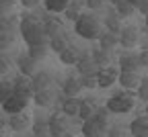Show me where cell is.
<instances>
[{
	"label": "cell",
	"mask_w": 148,
	"mask_h": 137,
	"mask_svg": "<svg viewBox=\"0 0 148 137\" xmlns=\"http://www.w3.org/2000/svg\"><path fill=\"white\" fill-rule=\"evenodd\" d=\"M76 72H78L80 76H97L99 68L92 64V60H90V51L80 49V57H78V62H76Z\"/></svg>",
	"instance_id": "cell-9"
},
{
	"label": "cell",
	"mask_w": 148,
	"mask_h": 137,
	"mask_svg": "<svg viewBox=\"0 0 148 137\" xmlns=\"http://www.w3.org/2000/svg\"><path fill=\"white\" fill-rule=\"evenodd\" d=\"M29 80H31V88H33V92L53 88V78H51V74H47V72H37L33 78H29Z\"/></svg>",
	"instance_id": "cell-15"
},
{
	"label": "cell",
	"mask_w": 148,
	"mask_h": 137,
	"mask_svg": "<svg viewBox=\"0 0 148 137\" xmlns=\"http://www.w3.org/2000/svg\"><path fill=\"white\" fill-rule=\"evenodd\" d=\"M134 92H136V98L142 104H146V100H148V80H146L144 76H142V80H140V84H138V88Z\"/></svg>",
	"instance_id": "cell-33"
},
{
	"label": "cell",
	"mask_w": 148,
	"mask_h": 137,
	"mask_svg": "<svg viewBox=\"0 0 148 137\" xmlns=\"http://www.w3.org/2000/svg\"><path fill=\"white\" fill-rule=\"evenodd\" d=\"M31 117L23 111V113H16V115H8V129L14 133H25L31 127Z\"/></svg>",
	"instance_id": "cell-10"
},
{
	"label": "cell",
	"mask_w": 148,
	"mask_h": 137,
	"mask_svg": "<svg viewBox=\"0 0 148 137\" xmlns=\"http://www.w3.org/2000/svg\"><path fill=\"white\" fill-rule=\"evenodd\" d=\"M138 106V98H136V92H130V90H119L113 96L107 98L105 109L109 113H115V115H125L130 111H134Z\"/></svg>",
	"instance_id": "cell-3"
},
{
	"label": "cell",
	"mask_w": 148,
	"mask_h": 137,
	"mask_svg": "<svg viewBox=\"0 0 148 137\" xmlns=\"http://www.w3.org/2000/svg\"><path fill=\"white\" fill-rule=\"evenodd\" d=\"M21 4H23L25 8H29V10H35L37 6L41 4V0H21Z\"/></svg>",
	"instance_id": "cell-41"
},
{
	"label": "cell",
	"mask_w": 148,
	"mask_h": 137,
	"mask_svg": "<svg viewBox=\"0 0 148 137\" xmlns=\"http://www.w3.org/2000/svg\"><path fill=\"white\" fill-rule=\"evenodd\" d=\"M0 137H8V131L6 129H0Z\"/></svg>",
	"instance_id": "cell-46"
},
{
	"label": "cell",
	"mask_w": 148,
	"mask_h": 137,
	"mask_svg": "<svg viewBox=\"0 0 148 137\" xmlns=\"http://www.w3.org/2000/svg\"><path fill=\"white\" fill-rule=\"evenodd\" d=\"M21 14H10V16H0V33H16Z\"/></svg>",
	"instance_id": "cell-20"
},
{
	"label": "cell",
	"mask_w": 148,
	"mask_h": 137,
	"mask_svg": "<svg viewBox=\"0 0 148 137\" xmlns=\"http://www.w3.org/2000/svg\"><path fill=\"white\" fill-rule=\"evenodd\" d=\"M136 137H148V133H142V135H136Z\"/></svg>",
	"instance_id": "cell-48"
},
{
	"label": "cell",
	"mask_w": 148,
	"mask_h": 137,
	"mask_svg": "<svg viewBox=\"0 0 148 137\" xmlns=\"http://www.w3.org/2000/svg\"><path fill=\"white\" fill-rule=\"evenodd\" d=\"M56 98H58L56 90H53V88H47V90H37V92H33L31 102H35L37 106H41V109H47V106H53V104H56Z\"/></svg>",
	"instance_id": "cell-13"
},
{
	"label": "cell",
	"mask_w": 148,
	"mask_h": 137,
	"mask_svg": "<svg viewBox=\"0 0 148 137\" xmlns=\"http://www.w3.org/2000/svg\"><path fill=\"white\" fill-rule=\"evenodd\" d=\"M78 104H80V98H64L62 100V115L64 117H78Z\"/></svg>",
	"instance_id": "cell-29"
},
{
	"label": "cell",
	"mask_w": 148,
	"mask_h": 137,
	"mask_svg": "<svg viewBox=\"0 0 148 137\" xmlns=\"http://www.w3.org/2000/svg\"><path fill=\"white\" fill-rule=\"evenodd\" d=\"M60 88H62V96H64V98H78V94L82 90L78 78H74V76H68L66 80L62 82Z\"/></svg>",
	"instance_id": "cell-14"
},
{
	"label": "cell",
	"mask_w": 148,
	"mask_h": 137,
	"mask_svg": "<svg viewBox=\"0 0 148 137\" xmlns=\"http://www.w3.org/2000/svg\"><path fill=\"white\" fill-rule=\"evenodd\" d=\"M117 39H119V45H121L123 49H134V47L138 45V41H140V31H138V27H134V25L121 27Z\"/></svg>",
	"instance_id": "cell-7"
},
{
	"label": "cell",
	"mask_w": 148,
	"mask_h": 137,
	"mask_svg": "<svg viewBox=\"0 0 148 137\" xmlns=\"http://www.w3.org/2000/svg\"><path fill=\"white\" fill-rule=\"evenodd\" d=\"M90 60H92V64L101 70V68L111 66V53H109V51H103V49H99V47H95V49L90 51Z\"/></svg>",
	"instance_id": "cell-23"
},
{
	"label": "cell",
	"mask_w": 148,
	"mask_h": 137,
	"mask_svg": "<svg viewBox=\"0 0 148 137\" xmlns=\"http://www.w3.org/2000/svg\"><path fill=\"white\" fill-rule=\"evenodd\" d=\"M99 49H103V51H109L111 53V49L113 47H117L119 45V39H117V35H113V33H109V31H105L103 29V33L99 35Z\"/></svg>",
	"instance_id": "cell-19"
},
{
	"label": "cell",
	"mask_w": 148,
	"mask_h": 137,
	"mask_svg": "<svg viewBox=\"0 0 148 137\" xmlns=\"http://www.w3.org/2000/svg\"><path fill=\"white\" fill-rule=\"evenodd\" d=\"M41 23H43V31L47 39L62 33V21L58 14H41Z\"/></svg>",
	"instance_id": "cell-12"
},
{
	"label": "cell",
	"mask_w": 148,
	"mask_h": 137,
	"mask_svg": "<svg viewBox=\"0 0 148 137\" xmlns=\"http://www.w3.org/2000/svg\"><path fill=\"white\" fill-rule=\"evenodd\" d=\"M33 137H47V119H35L31 121Z\"/></svg>",
	"instance_id": "cell-30"
},
{
	"label": "cell",
	"mask_w": 148,
	"mask_h": 137,
	"mask_svg": "<svg viewBox=\"0 0 148 137\" xmlns=\"http://www.w3.org/2000/svg\"><path fill=\"white\" fill-rule=\"evenodd\" d=\"M84 8H88V10H101V8H105L107 6V0H84Z\"/></svg>",
	"instance_id": "cell-38"
},
{
	"label": "cell",
	"mask_w": 148,
	"mask_h": 137,
	"mask_svg": "<svg viewBox=\"0 0 148 137\" xmlns=\"http://www.w3.org/2000/svg\"><path fill=\"white\" fill-rule=\"evenodd\" d=\"M121 27H123V23H121V18L115 14V10H113V12H109V14L103 18V29L109 31V33H113V35H119Z\"/></svg>",
	"instance_id": "cell-21"
},
{
	"label": "cell",
	"mask_w": 148,
	"mask_h": 137,
	"mask_svg": "<svg viewBox=\"0 0 148 137\" xmlns=\"http://www.w3.org/2000/svg\"><path fill=\"white\" fill-rule=\"evenodd\" d=\"M18 31L23 35V41L27 45H37V43H47L49 39L45 37L43 31V23H41V16L29 12L25 16H21V23H18Z\"/></svg>",
	"instance_id": "cell-1"
},
{
	"label": "cell",
	"mask_w": 148,
	"mask_h": 137,
	"mask_svg": "<svg viewBox=\"0 0 148 137\" xmlns=\"http://www.w3.org/2000/svg\"><path fill=\"white\" fill-rule=\"evenodd\" d=\"M16 66H18L21 76H25V78H33L39 72V62H35L31 55H27V51H21L16 55Z\"/></svg>",
	"instance_id": "cell-6"
},
{
	"label": "cell",
	"mask_w": 148,
	"mask_h": 137,
	"mask_svg": "<svg viewBox=\"0 0 148 137\" xmlns=\"http://www.w3.org/2000/svg\"><path fill=\"white\" fill-rule=\"evenodd\" d=\"M41 2H43V8L47 14H60L68 8L70 0H41Z\"/></svg>",
	"instance_id": "cell-26"
},
{
	"label": "cell",
	"mask_w": 148,
	"mask_h": 137,
	"mask_svg": "<svg viewBox=\"0 0 148 137\" xmlns=\"http://www.w3.org/2000/svg\"><path fill=\"white\" fill-rule=\"evenodd\" d=\"M68 45H72V43H70V37H68V35H64V33L51 37L49 41H47V47H49L51 51H56V53H62Z\"/></svg>",
	"instance_id": "cell-24"
},
{
	"label": "cell",
	"mask_w": 148,
	"mask_h": 137,
	"mask_svg": "<svg viewBox=\"0 0 148 137\" xmlns=\"http://www.w3.org/2000/svg\"><path fill=\"white\" fill-rule=\"evenodd\" d=\"M117 74H119V68L113 64L107 68H101L97 72V88H111L117 82Z\"/></svg>",
	"instance_id": "cell-8"
},
{
	"label": "cell",
	"mask_w": 148,
	"mask_h": 137,
	"mask_svg": "<svg viewBox=\"0 0 148 137\" xmlns=\"http://www.w3.org/2000/svg\"><path fill=\"white\" fill-rule=\"evenodd\" d=\"M10 68H12V60L4 51H0V74H8Z\"/></svg>",
	"instance_id": "cell-37"
},
{
	"label": "cell",
	"mask_w": 148,
	"mask_h": 137,
	"mask_svg": "<svg viewBox=\"0 0 148 137\" xmlns=\"http://www.w3.org/2000/svg\"><path fill=\"white\" fill-rule=\"evenodd\" d=\"M107 2H109L111 6H117V4H121V2H125V0H107Z\"/></svg>",
	"instance_id": "cell-45"
},
{
	"label": "cell",
	"mask_w": 148,
	"mask_h": 137,
	"mask_svg": "<svg viewBox=\"0 0 148 137\" xmlns=\"http://www.w3.org/2000/svg\"><path fill=\"white\" fill-rule=\"evenodd\" d=\"M64 137H78V135H74V133H68V135H64Z\"/></svg>",
	"instance_id": "cell-47"
},
{
	"label": "cell",
	"mask_w": 148,
	"mask_h": 137,
	"mask_svg": "<svg viewBox=\"0 0 148 137\" xmlns=\"http://www.w3.org/2000/svg\"><path fill=\"white\" fill-rule=\"evenodd\" d=\"M138 64H140L142 70H146V66H148V51H146V49L138 53Z\"/></svg>",
	"instance_id": "cell-40"
},
{
	"label": "cell",
	"mask_w": 148,
	"mask_h": 137,
	"mask_svg": "<svg viewBox=\"0 0 148 137\" xmlns=\"http://www.w3.org/2000/svg\"><path fill=\"white\" fill-rule=\"evenodd\" d=\"M2 106V111L6 113V115H16V113H23L27 106H29V102H25V100H21L18 96H14V94H10L8 98L0 104Z\"/></svg>",
	"instance_id": "cell-16"
},
{
	"label": "cell",
	"mask_w": 148,
	"mask_h": 137,
	"mask_svg": "<svg viewBox=\"0 0 148 137\" xmlns=\"http://www.w3.org/2000/svg\"><path fill=\"white\" fill-rule=\"evenodd\" d=\"M107 137H125V129H123V127H119V125H115V127H109Z\"/></svg>",
	"instance_id": "cell-39"
},
{
	"label": "cell",
	"mask_w": 148,
	"mask_h": 137,
	"mask_svg": "<svg viewBox=\"0 0 148 137\" xmlns=\"http://www.w3.org/2000/svg\"><path fill=\"white\" fill-rule=\"evenodd\" d=\"M130 133H132V137L136 135H142V133H148V117L146 115H138L136 119L130 123Z\"/></svg>",
	"instance_id": "cell-25"
},
{
	"label": "cell",
	"mask_w": 148,
	"mask_h": 137,
	"mask_svg": "<svg viewBox=\"0 0 148 137\" xmlns=\"http://www.w3.org/2000/svg\"><path fill=\"white\" fill-rule=\"evenodd\" d=\"M6 127H8V115L0 111V129H6Z\"/></svg>",
	"instance_id": "cell-42"
},
{
	"label": "cell",
	"mask_w": 148,
	"mask_h": 137,
	"mask_svg": "<svg viewBox=\"0 0 148 137\" xmlns=\"http://www.w3.org/2000/svg\"><path fill=\"white\" fill-rule=\"evenodd\" d=\"M49 53L47 43H37V45H27V55H31L35 62H43Z\"/></svg>",
	"instance_id": "cell-28"
},
{
	"label": "cell",
	"mask_w": 148,
	"mask_h": 137,
	"mask_svg": "<svg viewBox=\"0 0 148 137\" xmlns=\"http://www.w3.org/2000/svg\"><path fill=\"white\" fill-rule=\"evenodd\" d=\"M125 2H127L130 6H134V8H138V4L142 2V0H125Z\"/></svg>",
	"instance_id": "cell-43"
},
{
	"label": "cell",
	"mask_w": 148,
	"mask_h": 137,
	"mask_svg": "<svg viewBox=\"0 0 148 137\" xmlns=\"http://www.w3.org/2000/svg\"><path fill=\"white\" fill-rule=\"evenodd\" d=\"M97 100L95 98H80V104H78V119L80 121H86V119H90L92 115H95V111H97Z\"/></svg>",
	"instance_id": "cell-17"
},
{
	"label": "cell",
	"mask_w": 148,
	"mask_h": 137,
	"mask_svg": "<svg viewBox=\"0 0 148 137\" xmlns=\"http://www.w3.org/2000/svg\"><path fill=\"white\" fill-rule=\"evenodd\" d=\"M92 137H99V135H92Z\"/></svg>",
	"instance_id": "cell-49"
},
{
	"label": "cell",
	"mask_w": 148,
	"mask_h": 137,
	"mask_svg": "<svg viewBox=\"0 0 148 137\" xmlns=\"http://www.w3.org/2000/svg\"><path fill=\"white\" fill-rule=\"evenodd\" d=\"M12 94V80H0V104Z\"/></svg>",
	"instance_id": "cell-35"
},
{
	"label": "cell",
	"mask_w": 148,
	"mask_h": 137,
	"mask_svg": "<svg viewBox=\"0 0 148 137\" xmlns=\"http://www.w3.org/2000/svg\"><path fill=\"white\" fill-rule=\"evenodd\" d=\"M12 94L18 96V98L25 100V102H31V98H33V88H31V80H29V78H25V76L18 74L14 80H12Z\"/></svg>",
	"instance_id": "cell-5"
},
{
	"label": "cell",
	"mask_w": 148,
	"mask_h": 137,
	"mask_svg": "<svg viewBox=\"0 0 148 137\" xmlns=\"http://www.w3.org/2000/svg\"><path fill=\"white\" fill-rule=\"evenodd\" d=\"M134 12H136V8H134V6H130L127 2H121V4L115 6V14L121 18V21H123V18H130Z\"/></svg>",
	"instance_id": "cell-34"
},
{
	"label": "cell",
	"mask_w": 148,
	"mask_h": 137,
	"mask_svg": "<svg viewBox=\"0 0 148 137\" xmlns=\"http://www.w3.org/2000/svg\"><path fill=\"white\" fill-rule=\"evenodd\" d=\"M140 72H123V70H119V74H117V84L121 86V90H130V92H134L136 88H138V84H140Z\"/></svg>",
	"instance_id": "cell-11"
},
{
	"label": "cell",
	"mask_w": 148,
	"mask_h": 137,
	"mask_svg": "<svg viewBox=\"0 0 148 137\" xmlns=\"http://www.w3.org/2000/svg\"><path fill=\"white\" fill-rule=\"evenodd\" d=\"M78 82H80L82 90H95L97 88V76H80Z\"/></svg>",
	"instance_id": "cell-36"
},
{
	"label": "cell",
	"mask_w": 148,
	"mask_h": 137,
	"mask_svg": "<svg viewBox=\"0 0 148 137\" xmlns=\"http://www.w3.org/2000/svg\"><path fill=\"white\" fill-rule=\"evenodd\" d=\"M138 31H142V35H146V18L140 23V29H138Z\"/></svg>",
	"instance_id": "cell-44"
},
{
	"label": "cell",
	"mask_w": 148,
	"mask_h": 137,
	"mask_svg": "<svg viewBox=\"0 0 148 137\" xmlns=\"http://www.w3.org/2000/svg\"><path fill=\"white\" fill-rule=\"evenodd\" d=\"M84 12V2L82 0H70V4H68V8L64 10V16L68 18V21H76V18L80 16Z\"/></svg>",
	"instance_id": "cell-27"
},
{
	"label": "cell",
	"mask_w": 148,
	"mask_h": 137,
	"mask_svg": "<svg viewBox=\"0 0 148 137\" xmlns=\"http://www.w3.org/2000/svg\"><path fill=\"white\" fill-rule=\"evenodd\" d=\"M60 55V62L64 64V66H76V62H78V57H80V49L78 47H74V45H68L62 53H58Z\"/></svg>",
	"instance_id": "cell-22"
},
{
	"label": "cell",
	"mask_w": 148,
	"mask_h": 137,
	"mask_svg": "<svg viewBox=\"0 0 148 137\" xmlns=\"http://www.w3.org/2000/svg\"><path fill=\"white\" fill-rule=\"evenodd\" d=\"M70 133V121H66V117L60 113H53L47 119V135L49 137H64Z\"/></svg>",
	"instance_id": "cell-4"
},
{
	"label": "cell",
	"mask_w": 148,
	"mask_h": 137,
	"mask_svg": "<svg viewBox=\"0 0 148 137\" xmlns=\"http://www.w3.org/2000/svg\"><path fill=\"white\" fill-rule=\"evenodd\" d=\"M16 41V33H0V51H8Z\"/></svg>",
	"instance_id": "cell-32"
},
{
	"label": "cell",
	"mask_w": 148,
	"mask_h": 137,
	"mask_svg": "<svg viewBox=\"0 0 148 137\" xmlns=\"http://www.w3.org/2000/svg\"><path fill=\"white\" fill-rule=\"evenodd\" d=\"M74 33L82 39H88V41H97L99 35L103 33V21L90 10H84L74 21Z\"/></svg>",
	"instance_id": "cell-2"
},
{
	"label": "cell",
	"mask_w": 148,
	"mask_h": 137,
	"mask_svg": "<svg viewBox=\"0 0 148 137\" xmlns=\"http://www.w3.org/2000/svg\"><path fill=\"white\" fill-rule=\"evenodd\" d=\"M16 0H0V16L16 14Z\"/></svg>",
	"instance_id": "cell-31"
},
{
	"label": "cell",
	"mask_w": 148,
	"mask_h": 137,
	"mask_svg": "<svg viewBox=\"0 0 148 137\" xmlns=\"http://www.w3.org/2000/svg\"><path fill=\"white\" fill-rule=\"evenodd\" d=\"M119 70H123V72H140L138 53H123V55H119Z\"/></svg>",
	"instance_id": "cell-18"
}]
</instances>
